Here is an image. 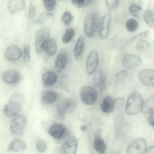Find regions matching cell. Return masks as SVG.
<instances>
[{
	"mask_svg": "<svg viewBox=\"0 0 154 154\" xmlns=\"http://www.w3.org/2000/svg\"><path fill=\"white\" fill-rule=\"evenodd\" d=\"M148 121L149 123L151 126H154V112L151 113L149 116L148 118Z\"/></svg>",
	"mask_w": 154,
	"mask_h": 154,
	"instance_id": "7bdbcfd3",
	"label": "cell"
},
{
	"mask_svg": "<svg viewBox=\"0 0 154 154\" xmlns=\"http://www.w3.org/2000/svg\"><path fill=\"white\" fill-rule=\"evenodd\" d=\"M120 1L118 0H106L105 4L107 8L110 10L116 9L118 6Z\"/></svg>",
	"mask_w": 154,
	"mask_h": 154,
	"instance_id": "836d02e7",
	"label": "cell"
},
{
	"mask_svg": "<svg viewBox=\"0 0 154 154\" xmlns=\"http://www.w3.org/2000/svg\"><path fill=\"white\" fill-rule=\"evenodd\" d=\"M99 62L98 54L97 50H93L89 53L86 62V69L87 73L92 75L95 71Z\"/></svg>",
	"mask_w": 154,
	"mask_h": 154,
	"instance_id": "8fae6325",
	"label": "cell"
},
{
	"mask_svg": "<svg viewBox=\"0 0 154 154\" xmlns=\"http://www.w3.org/2000/svg\"><path fill=\"white\" fill-rule=\"evenodd\" d=\"M68 61V58L66 54L60 53L56 57L55 61V68L58 72H60L65 67Z\"/></svg>",
	"mask_w": 154,
	"mask_h": 154,
	"instance_id": "cb8c5ba5",
	"label": "cell"
},
{
	"mask_svg": "<svg viewBox=\"0 0 154 154\" xmlns=\"http://www.w3.org/2000/svg\"><path fill=\"white\" fill-rule=\"evenodd\" d=\"M36 147L37 150L38 152H43L46 150V145L44 141L39 140L36 142Z\"/></svg>",
	"mask_w": 154,
	"mask_h": 154,
	"instance_id": "f35d334b",
	"label": "cell"
},
{
	"mask_svg": "<svg viewBox=\"0 0 154 154\" xmlns=\"http://www.w3.org/2000/svg\"><path fill=\"white\" fill-rule=\"evenodd\" d=\"M57 97V95L56 92L53 91H48L43 94L42 99L44 103L49 104L55 102Z\"/></svg>",
	"mask_w": 154,
	"mask_h": 154,
	"instance_id": "484cf974",
	"label": "cell"
},
{
	"mask_svg": "<svg viewBox=\"0 0 154 154\" xmlns=\"http://www.w3.org/2000/svg\"><path fill=\"white\" fill-rule=\"evenodd\" d=\"M142 60L138 55L128 54L124 56L122 60V64L124 67L130 69L138 67L141 64Z\"/></svg>",
	"mask_w": 154,
	"mask_h": 154,
	"instance_id": "7c38bea8",
	"label": "cell"
},
{
	"mask_svg": "<svg viewBox=\"0 0 154 154\" xmlns=\"http://www.w3.org/2000/svg\"><path fill=\"white\" fill-rule=\"evenodd\" d=\"M35 8L34 6H31L29 10V17L32 19L34 16L35 14Z\"/></svg>",
	"mask_w": 154,
	"mask_h": 154,
	"instance_id": "b9f144b4",
	"label": "cell"
},
{
	"mask_svg": "<svg viewBox=\"0 0 154 154\" xmlns=\"http://www.w3.org/2000/svg\"><path fill=\"white\" fill-rule=\"evenodd\" d=\"M26 5L24 1L21 0H11L9 1L8 10L12 14L21 10L24 9Z\"/></svg>",
	"mask_w": 154,
	"mask_h": 154,
	"instance_id": "7402d4cb",
	"label": "cell"
},
{
	"mask_svg": "<svg viewBox=\"0 0 154 154\" xmlns=\"http://www.w3.org/2000/svg\"><path fill=\"white\" fill-rule=\"evenodd\" d=\"M87 128V127L86 125H82V126L81 128L80 129L82 131H84Z\"/></svg>",
	"mask_w": 154,
	"mask_h": 154,
	"instance_id": "f6af8a7d",
	"label": "cell"
},
{
	"mask_svg": "<svg viewBox=\"0 0 154 154\" xmlns=\"http://www.w3.org/2000/svg\"><path fill=\"white\" fill-rule=\"evenodd\" d=\"M94 146L96 151L101 153L105 152L106 148L104 141L98 136L96 137L94 140Z\"/></svg>",
	"mask_w": 154,
	"mask_h": 154,
	"instance_id": "4316f807",
	"label": "cell"
},
{
	"mask_svg": "<svg viewBox=\"0 0 154 154\" xmlns=\"http://www.w3.org/2000/svg\"><path fill=\"white\" fill-rule=\"evenodd\" d=\"M154 109V96L152 94L143 103L141 110L143 113L147 114L153 112Z\"/></svg>",
	"mask_w": 154,
	"mask_h": 154,
	"instance_id": "d4e9b609",
	"label": "cell"
},
{
	"mask_svg": "<svg viewBox=\"0 0 154 154\" xmlns=\"http://www.w3.org/2000/svg\"><path fill=\"white\" fill-rule=\"evenodd\" d=\"M106 75L101 69L97 70L93 76V82L94 86L100 91L103 90L105 88Z\"/></svg>",
	"mask_w": 154,
	"mask_h": 154,
	"instance_id": "2e32d148",
	"label": "cell"
},
{
	"mask_svg": "<svg viewBox=\"0 0 154 154\" xmlns=\"http://www.w3.org/2000/svg\"><path fill=\"white\" fill-rule=\"evenodd\" d=\"M75 107V102L70 99H66L59 102L56 106L59 116L61 119L63 118L66 113L72 112Z\"/></svg>",
	"mask_w": 154,
	"mask_h": 154,
	"instance_id": "ba28073f",
	"label": "cell"
},
{
	"mask_svg": "<svg viewBox=\"0 0 154 154\" xmlns=\"http://www.w3.org/2000/svg\"><path fill=\"white\" fill-rule=\"evenodd\" d=\"M128 73V71L125 70H122L118 72L115 76L116 84L119 85L124 84L127 80Z\"/></svg>",
	"mask_w": 154,
	"mask_h": 154,
	"instance_id": "83f0119b",
	"label": "cell"
},
{
	"mask_svg": "<svg viewBox=\"0 0 154 154\" xmlns=\"http://www.w3.org/2000/svg\"><path fill=\"white\" fill-rule=\"evenodd\" d=\"M142 7L136 4L131 5L129 8V10L131 14L135 16H137V13L142 10Z\"/></svg>",
	"mask_w": 154,
	"mask_h": 154,
	"instance_id": "74e56055",
	"label": "cell"
},
{
	"mask_svg": "<svg viewBox=\"0 0 154 154\" xmlns=\"http://www.w3.org/2000/svg\"><path fill=\"white\" fill-rule=\"evenodd\" d=\"M139 78L144 85L150 87L154 85V71L153 69H147L141 71L139 73Z\"/></svg>",
	"mask_w": 154,
	"mask_h": 154,
	"instance_id": "4fadbf2b",
	"label": "cell"
},
{
	"mask_svg": "<svg viewBox=\"0 0 154 154\" xmlns=\"http://www.w3.org/2000/svg\"><path fill=\"white\" fill-rule=\"evenodd\" d=\"M24 103V99L20 94L14 93L10 97L8 103L4 106L5 116L11 118L16 116L20 111Z\"/></svg>",
	"mask_w": 154,
	"mask_h": 154,
	"instance_id": "6da1fadb",
	"label": "cell"
},
{
	"mask_svg": "<svg viewBox=\"0 0 154 154\" xmlns=\"http://www.w3.org/2000/svg\"><path fill=\"white\" fill-rule=\"evenodd\" d=\"M26 120L23 115H17L11 121L10 130L12 134L15 135L21 134L26 126Z\"/></svg>",
	"mask_w": 154,
	"mask_h": 154,
	"instance_id": "52a82bcc",
	"label": "cell"
},
{
	"mask_svg": "<svg viewBox=\"0 0 154 154\" xmlns=\"http://www.w3.org/2000/svg\"><path fill=\"white\" fill-rule=\"evenodd\" d=\"M75 34V31L72 28L67 29L64 33L62 38V41L64 43H69L72 39Z\"/></svg>",
	"mask_w": 154,
	"mask_h": 154,
	"instance_id": "f546056e",
	"label": "cell"
},
{
	"mask_svg": "<svg viewBox=\"0 0 154 154\" xmlns=\"http://www.w3.org/2000/svg\"><path fill=\"white\" fill-rule=\"evenodd\" d=\"M125 102L124 99L123 97H118L115 99V109H118L122 107Z\"/></svg>",
	"mask_w": 154,
	"mask_h": 154,
	"instance_id": "60d3db41",
	"label": "cell"
},
{
	"mask_svg": "<svg viewBox=\"0 0 154 154\" xmlns=\"http://www.w3.org/2000/svg\"><path fill=\"white\" fill-rule=\"evenodd\" d=\"M58 77L54 72L49 71L46 72L42 76V81L46 85L50 86L54 84L57 81Z\"/></svg>",
	"mask_w": 154,
	"mask_h": 154,
	"instance_id": "603a6c76",
	"label": "cell"
},
{
	"mask_svg": "<svg viewBox=\"0 0 154 154\" xmlns=\"http://www.w3.org/2000/svg\"><path fill=\"white\" fill-rule=\"evenodd\" d=\"M125 26L128 31L131 32H134L137 29L139 23L136 20L133 18H131L126 21Z\"/></svg>",
	"mask_w": 154,
	"mask_h": 154,
	"instance_id": "4dcf8cb0",
	"label": "cell"
},
{
	"mask_svg": "<svg viewBox=\"0 0 154 154\" xmlns=\"http://www.w3.org/2000/svg\"><path fill=\"white\" fill-rule=\"evenodd\" d=\"M50 35V31L47 27H42L37 31L35 37V46L38 53L41 54L43 52L42 45L46 40L49 38Z\"/></svg>",
	"mask_w": 154,
	"mask_h": 154,
	"instance_id": "8992f818",
	"label": "cell"
},
{
	"mask_svg": "<svg viewBox=\"0 0 154 154\" xmlns=\"http://www.w3.org/2000/svg\"><path fill=\"white\" fill-rule=\"evenodd\" d=\"M100 23L99 16L97 12L89 13L85 18L84 23V31L86 35L89 38L95 36L99 31Z\"/></svg>",
	"mask_w": 154,
	"mask_h": 154,
	"instance_id": "7a4b0ae2",
	"label": "cell"
},
{
	"mask_svg": "<svg viewBox=\"0 0 154 154\" xmlns=\"http://www.w3.org/2000/svg\"><path fill=\"white\" fill-rule=\"evenodd\" d=\"M150 31L146 30L138 33L132 37L129 40L130 42H133L136 40L148 37L150 34Z\"/></svg>",
	"mask_w": 154,
	"mask_h": 154,
	"instance_id": "8d00e7d4",
	"label": "cell"
},
{
	"mask_svg": "<svg viewBox=\"0 0 154 154\" xmlns=\"http://www.w3.org/2000/svg\"><path fill=\"white\" fill-rule=\"evenodd\" d=\"M149 46V43L143 39H140L137 43L136 48L138 51L143 52L146 51Z\"/></svg>",
	"mask_w": 154,
	"mask_h": 154,
	"instance_id": "1f68e13d",
	"label": "cell"
},
{
	"mask_svg": "<svg viewBox=\"0 0 154 154\" xmlns=\"http://www.w3.org/2000/svg\"><path fill=\"white\" fill-rule=\"evenodd\" d=\"M93 1L84 0H72V4L78 8H81L85 5L91 4Z\"/></svg>",
	"mask_w": 154,
	"mask_h": 154,
	"instance_id": "e575fe53",
	"label": "cell"
},
{
	"mask_svg": "<svg viewBox=\"0 0 154 154\" xmlns=\"http://www.w3.org/2000/svg\"><path fill=\"white\" fill-rule=\"evenodd\" d=\"M73 17L68 11L64 12L62 16L61 20L63 22L66 26L70 25L72 22Z\"/></svg>",
	"mask_w": 154,
	"mask_h": 154,
	"instance_id": "d6a6232c",
	"label": "cell"
},
{
	"mask_svg": "<svg viewBox=\"0 0 154 154\" xmlns=\"http://www.w3.org/2000/svg\"><path fill=\"white\" fill-rule=\"evenodd\" d=\"M147 147L146 140L141 137L133 140L128 145L127 152L128 154H144Z\"/></svg>",
	"mask_w": 154,
	"mask_h": 154,
	"instance_id": "5b68a950",
	"label": "cell"
},
{
	"mask_svg": "<svg viewBox=\"0 0 154 154\" xmlns=\"http://www.w3.org/2000/svg\"><path fill=\"white\" fill-rule=\"evenodd\" d=\"M24 59L26 62H28L30 60V48L28 44L25 45L24 47Z\"/></svg>",
	"mask_w": 154,
	"mask_h": 154,
	"instance_id": "ab89813d",
	"label": "cell"
},
{
	"mask_svg": "<svg viewBox=\"0 0 154 154\" xmlns=\"http://www.w3.org/2000/svg\"><path fill=\"white\" fill-rule=\"evenodd\" d=\"M2 79L4 81L7 83L15 85L20 81L21 75L16 71L10 70L3 73Z\"/></svg>",
	"mask_w": 154,
	"mask_h": 154,
	"instance_id": "9a60e30c",
	"label": "cell"
},
{
	"mask_svg": "<svg viewBox=\"0 0 154 154\" xmlns=\"http://www.w3.org/2000/svg\"><path fill=\"white\" fill-rule=\"evenodd\" d=\"M154 17L153 11L150 9L146 10L144 13L143 17L144 21L152 28L154 27Z\"/></svg>",
	"mask_w": 154,
	"mask_h": 154,
	"instance_id": "f1b7e54d",
	"label": "cell"
},
{
	"mask_svg": "<svg viewBox=\"0 0 154 154\" xmlns=\"http://www.w3.org/2000/svg\"><path fill=\"white\" fill-rule=\"evenodd\" d=\"M115 99L112 97L107 96L103 100L100 105V109L103 112L109 113L114 110Z\"/></svg>",
	"mask_w": 154,
	"mask_h": 154,
	"instance_id": "e0dca14e",
	"label": "cell"
},
{
	"mask_svg": "<svg viewBox=\"0 0 154 154\" xmlns=\"http://www.w3.org/2000/svg\"><path fill=\"white\" fill-rule=\"evenodd\" d=\"M26 149V144L23 140L19 139H16L9 144L7 150L9 152H18L24 151Z\"/></svg>",
	"mask_w": 154,
	"mask_h": 154,
	"instance_id": "ffe728a7",
	"label": "cell"
},
{
	"mask_svg": "<svg viewBox=\"0 0 154 154\" xmlns=\"http://www.w3.org/2000/svg\"><path fill=\"white\" fill-rule=\"evenodd\" d=\"M65 132L66 130L64 126L59 123L54 124L50 127L49 130V134L56 139L62 137Z\"/></svg>",
	"mask_w": 154,
	"mask_h": 154,
	"instance_id": "d6986e66",
	"label": "cell"
},
{
	"mask_svg": "<svg viewBox=\"0 0 154 154\" xmlns=\"http://www.w3.org/2000/svg\"><path fill=\"white\" fill-rule=\"evenodd\" d=\"M85 37L81 35L79 38L74 49L75 57L76 60H79L82 57L85 51Z\"/></svg>",
	"mask_w": 154,
	"mask_h": 154,
	"instance_id": "ac0fdd59",
	"label": "cell"
},
{
	"mask_svg": "<svg viewBox=\"0 0 154 154\" xmlns=\"http://www.w3.org/2000/svg\"><path fill=\"white\" fill-rule=\"evenodd\" d=\"M111 15L109 12H106L103 16L99 27L98 36L101 40H104L108 36L109 31Z\"/></svg>",
	"mask_w": 154,
	"mask_h": 154,
	"instance_id": "9c48e42d",
	"label": "cell"
},
{
	"mask_svg": "<svg viewBox=\"0 0 154 154\" xmlns=\"http://www.w3.org/2000/svg\"><path fill=\"white\" fill-rule=\"evenodd\" d=\"M78 140L74 136L68 138L61 146L60 152L62 154H75L77 149Z\"/></svg>",
	"mask_w": 154,
	"mask_h": 154,
	"instance_id": "30bf717a",
	"label": "cell"
},
{
	"mask_svg": "<svg viewBox=\"0 0 154 154\" xmlns=\"http://www.w3.org/2000/svg\"><path fill=\"white\" fill-rule=\"evenodd\" d=\"M154 149L153 146H150L146 150V154H154Z\"/></svg>",
	"mask_w": 154,
	"mask_h": 154,
	"instance_id": "ee69618b",
	"label": "cell"
},
{
	"mask_svg": "<svg viewBox=\"0 0 154 154\" xmlns=\"http://www.w3.org/2000/svg\"><path fill=\"white\" fill-rule=\"evenodd\" d=\"M81 99L86 105H94L96 102L98 94L97 91L93 87L89 85H84L80 91Z\"/></svg>",
	"mask_w": 154,
	"mask_h": 154,
	"instance_id": "277c9868",
	"label": "cell"
},
{
	"mask_svg": "<svg viewBox=\"0 0 154 154\" xmlns=\"http://www.w3.org/2000/svg\"><path fill=\"white\" fill-rule=\"evenodd\" d=\"M143 102V97L139 92H133L126 101L125 108L126 112L130 115L137 114L141 110Z\"/></svg>",
	"mask_w": 154,
	"mask_h": 154,
	"instance_id": "3957f363",
	"label": "cell"
},
{
	"mask_svg": "<svg viewBox=\"0 0 154 154\" xmlns=\"http://www.w3.org/2000/svg\"><path fill=\"white\" fill-rule=\"evenodd\" d=\"M43 51L46 52L49 56L54 55L57 50V45L53 39L49 38L46 40L42 45Z\"/></svg>",
	"mask_w": 154,
	"mask_h": 154,
	"instance_id": "44dd1931",
	"label": "cell"
},
{
	"mask_svg": "<svg viewBox=\"0 0 154 154\" xmlns=\"http://www.w3.org/2000/svg\"><path fill=\"white\" fill-rule=\"evenodd\" d=\"M22 51L21 49L16 45H11L8 47L5 52V56L9 61H14L17 60L21 56Z\"/></svg>",
	"mask_w": 154,
	"mask_h": 154,
	"instance_id": "5bb4252c",
	"label": "cell"
},
{
	"mask_svg": "<svg viewBox=\"0 0 154 154\" xmlns=\"http://www.w3.org/2000/svg\"><path fill=\"white\" fill-rule=\"evenodd\" d=\"M42 2L45 8L48 11L53 10L56 6V1L54 0H43Z\"/></svg>",
	"mask_w": 154,
	"mask_h": 154,
	"instance_id": "d590c367",
	"label": "cell"
}]
</instances>
